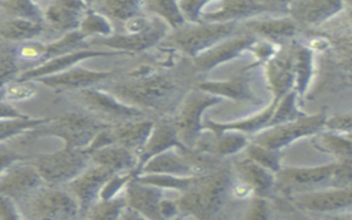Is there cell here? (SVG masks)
<instances>
[{
	"mask_svg": "<svg viewBox=\"0 0 352 220\" xmlns=\"http://www.w3.org/2000/svg\"><path fill=\"white\" fill-rule=\"evenodd\" d=\"M177 91L179 87L173 78L157 73L153 66L142 65L139 69L132 70L126 80L114 84L107 92L121 102L144 111L146 109L162 110L169 106Z\"/></svg>",
	"mask_w": 352,
	"mask_h": 220,
	"instance_id": "6da1fadb",
	"label": "cell"
},
{
	"mask_svg": "<svg viewBox=\"0 0 352 220\" xmlns=\"http://www.w3.org/2000/svg\"><path fill=\"white\" fill-rule=\"evenodd\" d=\"M234 182L228 169L210 170L199 175L195 186L175 199L179 213L195 220H213L231 195Z\"/></svg>",
	"mask_w": 352,
	"mask_h": 220,
	"instance_id": "7a4b0ae2",
	"label": "cell"
},
{
	"mask_svg": "<svg viewBox=\"0 0 352 220\" xmlns=\"http://www.w3.org/2000/svg\"><path fill=\"white\" fill-rule=\"evenodd\" d=\"M109 126L88 113H66L29 132V138H58L66 148H88L95 136Z\"/></svg>",
	"mask_w": 352,
	"mask_h": 220,
	"instance_id": "3957f363",
	"label": "cell"
},
{
	"mask_svg": "<svg viewBox=\"0 0 352 220\" xmlns=\"http://www.w3.org/2000/svg\"><path fill=\"white\" fill-rule=\"evenodd\" d=\"M45 184H69L89 168L91 151L88 148H66L37 157L30 161Z\"/></svg>",
	"mask_w": 352,
	"mask_h": 220,
	"instance_id": "277c9868",
	"label": "cell"
},
{
	"mask_svg": "<svg viewBox=\"0 0 352 220\" xmlns=\"http://www.w3.org/2000/svg\"><path fill=\"white\" fill-rule=\"evenodd\" d=\"M236 30L238 23H192L175 30L170 43L184 55L195 59L214 45L236 36Z\"/></svg>",
	"mask_w": 352,
	"mask_h": 220,
	"instance_id": "5b68a950",
	"label": "cell"
},
{
	"mask_svg": "<svg viewBox=\"0 0 352 220\" xmlns=\"http://www.w3.org/2000/svg\"><path fill=\"white\" fill-rule=\"evenodd\" d=\"M26 208L29 220H76L80 214L77 199L58 187H41L32 197L21 202Z\"/></svg>",
	"mask_w": 352,
	"mask_h": 220,
	"instance_id": "8992f818",
	"label": "cell"
},
{
	"mask_svg": "<svg viewBox=\"0 0 352 220\" xmlns=\"http://www.w3.org/2000/svg\"><path fill=\"white\" fill-rule=\"evenodd\" d=\"M78 103L87 109L88 114L107 125H118L144 118V111L121 102L107 91L88 88L76 92Z\"/></svg>",
	"mask_w": 352,
	"mask_h": 220,
	"instance_id": "52a82bcc",
	"label": "cell"
},
{
	"mask_svg": "<svg viewBox=\"0 0 352 220\" xmlns=\"http://www.w3.org/2000/svg\"><path fill=\"white\" fill-rule=\"evenodd\" d=\"M221 100V98L199 89H192L183 98L177 113L172 117V120L177 129L179 138L186 147L192 148L198 143L202 131L205 129L202 122L204 111Z\"/></svg>",
	"mask_w": 352,
	"mask_h": 220,
	"instance_id": "ba28073f",
	"label": "cell"
},
{
	"mask_svg": "<svg viewBox=\"0 0 352 220\" xmlns=\"http://www.w3.org/2000/svg\"><path fill=\"white\" fill-rule=\"evenodd\" d=\"M326 120L327 114L324 110L311 116H304L302 118H298L296 121L267 128L265 131L254 136L253 143L279 151L280 148L292 144L297 139L320 133V131L324 128Z\"/></svg>",
	"mask_w": 352,
	"mask_h": 220,
	"instance_id": "9c48e42d",
	"label": "cell"
},
{
	"mask_svg": "<svg viewBox=\"0 0 352 220\" xmlns=\"http://www.w3.org/2000/svg\"><path fill=\"white\" fill-rule=\"evenodd\" d=\"M213 8H204L201 21L209 23H238L265 12H286L287 3L280 1H209ZM206 7V6H205Z\"/></svg>",
	"mask_w": 352,
	"mask_h": 220,
	"instance_id": "30bf717a",
	"label": "cell"
},
{
	"mask_svg": "<svg viewBox=\"0 0 352 220\" xmlns=\"http://www.w3.org/2000/svg\"><path fill=\"white\" fill-rule=\"evenodd\" d=\"M44 184L34 165L25 158L12 164L0 176V195L21 204L44 187Z\"/></svg>",
	"mask_w": 352,
	"mask_h": 220,
	"instance_id": "8fae6325",
	"label": "cell"
},
{
	"mask_svg": "<svg viewBox=\"0 0 352 220\" xmlns=\"http://www.w3.org/2000/svg\"><path fill=\"white\" fill-rule=\"evenodd\" d=\"M169 26L160 19H153L148 29L140 33H120L113 34L110 37H99L92 38V44L99 47H107L111 51H120L124 54H135L143 52L153 47H155L166 34Z\"/></svg>",
	"mask_w": 352,
	"mask_h": 220,
	"instance_id": "7c38bea8",
	"label": "cell"
},
{
	"mask_svg": "<svg viewBox=\"0 0 352 220\" xmlns=\"http://www.w3.org/2000/svg\"><path fill=\"white\" fill-rule=\"evenodd\" d=\"M336 169L337 162L311 168H285L276 173L275 186H278L285 192H307V190L315 188L318 186L327 183L333 184Z\"/></svg>",
	"mask_w": 352,
	"mask_h": 220,
	"instance_id": "4fadbf2b",
	"label": "cell"
},
{
	"mask_svg": "<svg viewBox=\"0 0 352 220\" xmlns=\"http://www.w3.org/2000/svg\"><path fill=\"white\" fill-rule=\"evenodd\" d=\"M111 176V172L95 165L67 184V191L77 199L82 217H85L89 209L100 199L102 188Z\"/></svg>",
	"mask_w": 352,
	"mask_h": 220,
	"instance_id": "5bb4252c",
	"label": "cell"
},
{
	"mask_svg": "<svg viewBox=\"0 0 352 220\" xmlns=\"http://www.w3.org/2000/svg\"><path fill=\"white\" fill-rule=\"evenodd\" d=\"M113 55H124V52L120 51H111V50H89V48H84V50H78L62 56H56L54 59H50L41 65L33 66L28 70L21 72V74L18 76L16 80H22V81H37L43 77H48V76H54V74H59L63 73L72 67H74L77 63L89 59V58H98V56H113Z\"/></svg>",
	"mask_w": 352,
	"mask_h": 220,
	"instance_id": "9a60e30c",
	"label": "cell"
},
{
	"mask_svg": "<svg viewBox=\"0 0 352 220\" xmlns=\"http://www.w3.org/2000/svg\"><path fill=\"white\" fill-rule=\"evenodd\" d=\"M296 48L279 50L278 54L265 63V76L272 91V98L276 100H280L294 89Z\"/></svg>",
	"mask_w": 352,
	"mask_h": 220,
	"instance_id": "2e32d148",
	"label": "cell"
},
{
	"mask_svg": "<svg viewBox=\"0 0 352 220\" xmlns=\"http://www.w3.org/2000/svg\"><path fill=\"white\" fill-rule=\"evenodd\" d=\"M116 76L111 70H91L85 67H72L63 73L43 77L37 82L54 91H81L88 89L102 81L110 80Z\"/></svg>",
	"mask_w": 352,
	"mask_h": 220,
	"instance_id": "e0dca14e",
	"label": "cell"
},
{
	"mask_svg": "<svg viewBox=\"0 0 352 220\" xmlns=\"http://www.w3.org/2000/svg\"><path fill=\"white\" fill-rule=\"evenodd\" d=\"M89 10V3L76 0L51 1L43 8L44 23L63 34L80 29L85 12Z\"/></svg>",
	"mask_w": 352,
	"mask_h": 220,
	"instance_id": "ac0fdd59",
	"label": "cell"
},
{
	"mask_svg": "<svg viewBox=\"0 0 352 220\" xmlns=\"http://www.w3.org/2000/svg\"><path fill=\"white\" fill-rule=\"evenodd\" d=\"M256 41H257L256 37L250 33H246L242 36H234L214 45L213 48L204 52L198 58L192 59L194 69L201 73L209 72L221 63H226L238 58L243 51H249Z\"/></svg>",
	"mask_w": 352,
	"mask_h": 220,
	"instance_id": "d6986e66",
	"label": "cell"
},
{
	"mask_svg": "<svg viewBox=\"0 0 352 220\" xmlns=\"http://www.w3.org/2000/svg\"><path fill=\"white\" fill-rule=\"evenodd\" d=\"M294 204L305 210L329 213L352 208V186L326 191H308L294 197Z\"/></svg>",
	"mask_w": 352,
	"mask_h": 220,
	"instance_id": "ffe728a7",
	"label": "cell"
},
{
	"mask_svg": "<svg viewBox=\"0 0 352 220\" xmlns=\"http://www.w3.org/2000/svg\"><path fill=\"white\" fill-rule=\"evenodd\" d=\"M170 148H177L183 151L188 147H186L182 143L173 120L162 118L158 122H154V128L150 135V139L147 140L144 148L138 157V173L148 160H151L158 154L169 151Z\"/></svg>",
	"mask_w": 352,
	"mask_h": 220,
	"instance_id": "44dd1931",
	"label": "cell"
},
{
	"mask_svg": "<svg viewBox=\"0 0 352 220\" xmlns=\"http://www.w3.org/2000/svg\"><path fill=\"white\" fill-rule=\"evenodd\" d=\"M128 208L136 210L147 220H165L161 213L162 191L158 187L140 183L135 177L125 187Z\"/></svg>",
	"mask_w": 352,
	"mask_h": 220,
	"instance_id": "7402d4cb",
	"label": "cell"
},
{
	"mask_svg": "<svg viewBox=\"0 0 352 220\" xmlns=\"http://www.w3.org/2000/svg\"><path fill=\"white\" fill-rule=\"evenodd\" d=\"M342 6V3L336 0H305L287 3V11L297 25L318 26L337 15Z\"/></svg>",
	"mask_w": 352,
	"mask_h": 220,
	"instance_id": "603a6c76",
	"label": "cell"
},
{
	"mask_svg": "<svg viewBox=\"0 0 352 220\" xmlns=\"http://www.w3.org/2000/svg\"><path fill=\"white\" fill-rule=\"evenodd\" d=\"M250 77L246 74L245 70L242 73L235 74L223 81H204L195 85V89L202 92L219 96V98H228L236 102H250V103H260V99L252 91L249 85Z\"/></svg>",
	"mask_w": 352,
	"mask_h": 220,
	"instance_id": "cb8c5ba5",
	"label": "cell"
},
{
	"mask_svg": "<svg viewBox=\"0 0 352 220\" xmlns=\"http://www.w3.org/2000/svg\"><path fill=\"white\" fill-rule=\"evenodd\" d=\"M276 99H271L267 107H264L261 111L257 114L243 118V120H236L231 122H216L212 120H206L204 122V128L209 129L214 135H221L226 132H238V133H256L260 132L261 129H265L272 118V114L278 106Z\"/></svg>",
	"mask_w": 352,
	"mask_h": 220,
	"instance_id": "d4e9b609",
	"label": "cell"
},
{
	"mask_svg": "<svg viewBox=\"0 0 352 220\" xmlns=\"http://www.w3.org/2000/svg\"><path fill=\"white\" fill-rule=\"evenodd\" d=\"M139 175H168L183 177L198 176L190 160L183 153L179 154L175 151H165L153 157L142 166L138 176Z\"/></svg>",
	"mask_w": 352,
	"mask_h": 220,
	"instance_id": "484cf974",
	"label": "cell"
},
{
	"mask_svg": "<svg viewBox=\"0 0 352 220\" xmlns=\"http://www.w3.org/2000/svg\"><path fill=\"white\" fill-rule=\"evenodd\" d=\"M154 122L155 121L143 118V120L113 125L111 129L116 139V144L132 151L139 157L147 140L150 139V135L154 128Z\"/></svg>",
	"mask_w": 352,
	"mask_h": 220,
	"instance_id": "4316f807",
	"label": "cell"
},
{
	"mask_svg": "<svg viewBox=\"0 0 352 220\" xmlns=\"http://www.w3.org/2000/svg\"><path fill=\"white\" fill-rule=\"evenodd\" d=\"M91 161L113 175L138 170V155L117 144L91 151Z\"/></svg>",
	"mask_w": 352,
	"mask_h": 220,
	"instance_id": "83f0119b",
	"label": "cell"
},
{
	"mask_svg": "<svg viewBox=\"0 0 352 220\" xmlns=\"http://www.w3.org/2000/svg\"><path fill=\"white\" fill-rule=\"evenodd\" d=\"M235 168L239 175V180L246 183L256 197L264 198L275 187V177L272 176V172L248 157L236 161Z\"/></svg>",
	"mask_w": 352,
	"mask_h": 220,
	"instance_id": "f1b7e54d",
	"label": "cell"
},
{
	"mask_svg": "<svg viewBox=\"0 0 352 220\" xmlns=\"http://www.w3.org/2000/svg\"><path fill=\"white\" fill-rule=\"evenodd\" d=\"M245 28H248L252 33L260 34L265 37L268 41H280L286 40L289 37H293L298 26L297 23L290 18H265V19H252L245 23Z\"/></svg>",
	"mask_w": 352,
	"mask_h": 220,
	"instance_id": "f546056e",
	"label": "cell"
},
{
	"mask_svg": "<svg viewBox=\"0 0 352 220\" xmlns=\"http://www.w3.org/2000/svg\"><path fill=\"white\" fill-rule=\"evenodd\" d=\"M44 32L43 22H34L19 18H10L0 23V38L8 43L32 41Z\"/></svg>",
	"mask_w": 352,
	"mask_h": 220,
	"instance_id": "4dcf8cb0",
	"label": "cell"
},
{
	"mask_svg": "<svg viewBox=\"0 0 352 220\" xmlns=\"http://www.w3.org/2000/svg\"><path fill=\"white\" fill-rule=\"evenodd\" d=\"M91 7L98 12L106 15L107 18L116 19L121 23L128 22L131 18L140 15L144 1H132V0H106L91 3Z\"/></svg>",
	"mask_w": 352,
	"mask_h": 220,
	"instance_id": "1f68e13d",
	"label": "cell"
},
{
	"mask_svg": "<svg viewBox=\"0 0 352 220\" xmlns=\"http://www.w3.org/2000/svg\"><path fill=\"white\" fill-rule=\"evenodd\" d=\"M316 147L320 151L333 154L338 162L340 161H352V133L341 135L334 132L319 133L316 139Z\"/></svg>",
	"mask_w": 352,
	"mask_h": 220,
	"instance_id": "d6a6232c",
	"label": "cell"
},
{
	"mask_svg": "<svg viewBox=\"0 0 352 220\" xmlns=\"http://www.w3.org/2000/svg\"><path fill=\"white\" fill-rule=\"evenodd\" d=\"M314 73V52L305 45H297L296 63H294V91L298 96H302L309 85Z\"/></svg>",
	"mask_w": 352,
	"mask_h": 220,
	"instance_id": "836d02e7",
	"label": "cell"
},
{
	"mask_svg": "<svg viewBox=\"0 0 352 220\" xmlns=\"http://www.w3.org/2000/svg\"><path fill=\"white\" fill-rule=\"evenodd\" d=\"M144 8L158 15L169 26V29L179 30L187 23L179 7V1L151 0V1H144Z\"/></svg>",
	"mask_w": 352,
	"mask_h": 220,
	"instance_id": "e575fe53",
	"label": "cell"
},
{
	"mask_svg": "<svg viewBox=\"0 0 352 220\" xmlns=\"http://www.w3.org/2000/svg\"><path fill=\"white\" fill-rule=\"evenodd\" d=\"M84 41H85V37L80 30L63 34L62 37L56 38L55 41H51V43L45 44L43 59H41L40 65L50 60V59H54L56 56H62V55L78 51L80 45Z\"/></svg>",
	"mask_w": 352,
	"mask_h": 220,
	"instance_id": "d590c367",
	"label": "cell"
},
{
	"mask_svg": "<svg viewBox=\"0 0 352 220\" xmlns=\"http://www.w3.org/2000/svg\"><path fill=\"white\" fill-rule=\"evenodd\" d=\"M78 30L84 34L85 38L89 36H95L94 38H99V37H110L114 34V26L110 22V19L106 15L91 8V3H89V10L85 12Z\"/></svg>",
	"mask_w": 352,
	"mask_h": 220,
	"instance_id": "8d00e7d4",
	"label": "cell"
},
{
	"mask_svg": "<svg viewBox=\"0 0 352 220\" xmlns=\"http://www.w3.org/2000/svg\"><path fill=\"white\" fill-rule=\"evenodd\" d=\"M128 208L125 194L111 199L98 201L87 213L85 220H120L124 210Z\"/></svg>",
	"mask_w": 352,
	"mask_h": 220,
	"instance_id": "74e56055",
	"label": "cell"
},
{
	"mask_svg": "<svg viewBox=\"0 0 352 220\" xmlns=\"http://www.w3.org/2000/svg\"><path fill=\"white\" fill-rule=\"evenodd\" d=\"M216 140L208 146L201 147V151L217 155H230L235 154L243 147H248V139L243 133L238 132H226L221 135H214Z\"/></svg>",
	"mask_w": 352,
	"mask_h": 220,
	"instance_id": "f35d334b",
	"label": "cell"
},
{
	"mask_svg": "<svg viewBox=\"0 0 352 220\" xmlns=\"http://www.w3.org/2000/svg\"><path fill=\"white\" fill-rule=\"evenodd\" d=\"M297 92L293 89L290 91L287 95H285L279 102L278 106L272 114V118L268 124L267 128H272V126H278L286 122H292L296 121L298 118H302L304 114L298 107H297Z\"/></svg>",
	"mask_w": 352,
	"mask_h": 220,
	"instance_id": "ab89813d",
	"label": "cell"
},
{
	"mask_svg": "<svg viewBox=\"0 0 352 220\" xmlns=\"http://www.w3.org/2000/svg\"><path fill=\"white\" fill-rule=\"evenodd\" d=\"M0 7L11 18H19V19H28V21L44 23L43 8L34 1H28V0L0 1Z\"/></svg>",
	"mask_w": 352,
	"mask_h": 220,
	"instance_id": "60d3db41",
	"label": "cell"
},
{
	"mask_svg": "<svg viewBox=\"0 0 352 220\" xmlns=\"http://www.w3.org/2000/svg\"><path fill=\"white\" fill-rule=\"evenodd\" d=\"M19 72V59L16 56V47L6 45L0 48V89L16 80Z\"/></svg>",
	"mask_w": 352,
	"mask_h": 220,
	"instance_id": "b9f144b4",
	"label": "cell"
},
{
	"mask_svg": "<svg viewBox=\"0 0 352 220\" xmlns=\"http://www.w3.org/2000/svg\"><path fill=\"white\" fill-rule=\"evenodd\" d=\"M47 121L48 118H32V117H26L22 120L0 121V143L18 135L29 133Z\"/></svg>",
	"mask_w": 352,
	"mask_h": 220,
	"instance_id": "7bdbcfd3",
	"label": "cell"
},
{
	"mask_svg": "<svg viewBox=\"0 0 352 220\" xmlns=\"http://www.w3.org/2000/svg\"><path fill=\"white\" fill-rule=\"evenodd\" d=\"M246 157L271 172L278 173L280 170V153L276 150H271L252 142V144H248L246 147Z\"/></svg>",
	"mask_w": 352,
	"mask_h": 220,
	"instance_id": "ee69618b",
	"label": "cell"
},
{
	"mask_svg": "<svg viewBox=\"0 0 352 220\" xmlns=\"http://www.w3.org/2000/svg\"><path fill=\"white\" fill-rule=\"evenodd\" d=\"M37 95V88L33 81H22V80H14L10 84H7L1 89V98L7 103L10 102H22L32 99Z\"/></svg>",
	"mask_w": 352,
	"mask_h": 220,
	"instance_id": "f6af8a7d",
	"label": "cell"
},
{
	"mask_svg": "<svg viewBox=\"0 0 352 220\" xmlns=\"http://www.w3.org/2000/svg\"><path fill=\"white\" fill-rule=\"evenodd\" d=\"M44 43H37V41H26L22 43L19 47H16V56L19 60L25 62H33V66L40 65L44 54ZM32 66V67H33Z\"/></svg>",
	"mask_w": 352,
	"mask_h": 220,
	"instance_id": "bcb514c9",
	"label": "cell"
},
{
	"mask_svg": "<svg viewBox=\"0 0 352 220\" xmlns=\"http://www.w3.org/2000/svg\"><path fill=\"white\" fill-rule=\"evenodd\" d=\"M249 51H252L253 52V55L256 56V62L254 63H252L250 66H248L246 69H243L245 72H249L250 69H253V67H256L257 65H260V63H267L272 56H275L276 54H278V48H276V45H274V43H271V41H256L254 43V45L249 50Z\"/></svg>",
	"mask_w": 352,
	"mask_h": 220,
	"instance_id": "7dc6e473",
	"label": "cell"
},
{
	"mask_svg": "<svg viewBox=\"0 0 352 220\" xmlns=\"http://www.w3.org/2000/svg\"><path fill=\"white\" fill-rule=\"evenodd\" d=\"M208 1H195V0H187V1H179V7L182 10V14L186 19V22L192 23H201L202 11Z\"/></svg>",
	"mask_w": 352,
	"mask_h": 220,
	"instance_id": "c3c4849f",
	"label": "cell"
},
{
	"mask_svg": "<svg viewBox=\"0 0 352 220\" xmlns=\"http://www.w3.org/2000/svg\"><path fill=\"white\" fill-rule=\"evenodd\" d=\"M324 128H329L334 133L351 135L352 133V113L333 116L326 120Z\"/></svg>",
	"mask_w": 352,
	"mask_h": 220,
	"instance_id": "681fc988",
	"label": "cell"
},
{
	"mask_svg": "<svg viewBox=\"0 0 352 220\" xmlns=\"http://www.w3.org/2000/svg\"><path fill=\"white\" fill-rule=\"evenodd\" d=\"M242 220H274V217L268 204L263 198L257 197L253 199L248 213Z\"/></svg>",
	"mask_w": 352,
	"mask_h": 220,
	"instance_id": "f907efd6",
	"label": "cell"
},
{
	"mask_svg": "<svg viewBox=\"0 0 352 220\" xmlns=\"http://www.w3.org/2000/svg\"><path fill=\"white\" fill-rule=\"evenodd\" d=\"M0 220H25L12 198L0 195Z\"/></svg>",
	"mask_w": 352,
	"mask_h": 220,
	"instance_id": "816d5d0a",
	"label": "cell"
},
{
	"mask_svg": "<svg viewBox=\"0 0 352 220\" xmlns=\"http://www.w3.org/2000/svg\"><path fill=\"white\" fill-rule=\"evenodd\" d=\"M153 22V21H151ZM150 19L143 16V15H138L131 18L128 22L124 23V33L132 34V33H140L144 32L146 29H148V26L151 25Z\"/></svg>",
	"mask_w": 352,
	"mask_h": 220,
	"instance_id": "f5cc1de1",
	"label": "cell"
},
{
	"mask_svg": "<svg viewBox=\"0 0 352 220\" xmlns=\"http://www.w3.org/2000/svg\"><path fill=\"white\" fill-rule=\"evenodd\" d=\"M29 116H25L23 113L18 111L11 103H7L6 100L0 99V121L6 120H22Z\"/></svg>",
	"mask_w": 352,
	"mask_h": 220,
	"instance_id": "db71d44e",
	"label": "cell"
},
{
	"mask_svg": "<svg viewBox=\"0 0 352 220\" xmlns=\"http://www.w3.org/2000/svg\"><path fill=\"white\" fill-rule=\"evenodd\" d=\"M25 160V157L14 153V151H7L0 148V176L15 162Z\"/></svg>",
	"mask_w": 352,
	"mask_h": 220,
	"instance_id": "11a10c76",
	"label": "cell"
},
{
	"mask_svg": "<svg viewBox=\"0 0 352 220\" xmlns=\"http://www.w3.org/2000/svg\"><path fill=\"white\" fill-rule=\"evenodd\" d=\"M120 220H147V219L144 216H142L140 213H138L136 210H133L131 208H126Z\"/></svg>",
	"mask_w": 352,
	"mask_h": 220,
	"instance_id": "9f6ffc18",
	"label": "cell"
},
{
	"mask_svg": "<svg viewBox=\"0 0 352 220\" xmlns=\"http://www.w3.org/2000/svg\"><path fill=\"white\" fill-rule=\"evenodd\" d=\"M292 220H304V219H300V217H294V219H292Z\"/></svg>",
	"mask_w": 352,
	"mask_h": 220,
	"instance_id": "6f0895ef",
	"label": "cell"
}]
</instances>
